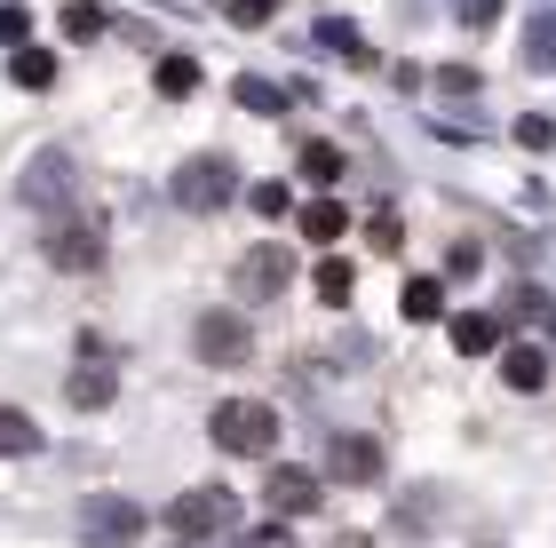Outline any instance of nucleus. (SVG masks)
Wrapping results in <instances>:
<instances>
[{
    "mask_svg": "<svg viewBox=\"0 0 556 548\" xmlns=\"http://www.w3.org/2000/svg\"><path fill=\"white\" fill-rule=\"evenodd\" d=\"M223 9H231V24H270L287 0H223Z\"/></svg>",
    "mask_w": 556,
    "mask_h": 548,
    "instance_id": "obj_25",
    "label": "nucleus"
},
{
    "mask_svg": "<svg viewBox=\"0 0 556 548\" xmlns=\"http://www.w3.org/2000/svg\"><path fill=\"white\" fill-rule=\"evenodd\" d=\"M175 207L184 215H215V207H231V191H239V167L223 160V152H199V160H184L175 167Z\"/></svg>",
    "mask_w": 556,
    "mask_h": 548,
    "instance_id": "obj_3",
    "label": "nucleus"
},
{
    "mask_svg": "<svg viewBox=\"0 0 556 548\" xmlns=\"http://www.w3.org/2000/svg\"><path fill=\"white\" fill-rule=\"evenodd\" d=\"M397 310H406L414 327H421V318H445V286H438V279H406V294H397Z\"/></svg>",
    "mask_w": 556,
    "mask_h": 548,
    "instance_id": "obj_15",
    "label": "nucleus"
},
{
    "mask_svg": "<svg viewBox=\"0 0 556 548\" xmlns=\"http://www.w3.org/2000/svg\"><path fill=\"white\" fill-rule=\"evenodd\" d=\"M184 548H207V540H184Z\"/></svg>",
    "mask_w": 556,
    "mask_h": 548,
    "instance_id": "obj_32",
    "label": "nucleus"
},
{
    "mask_svg": "<svg viewBox=\"0 0 556 548\" xmlns=\"http://www.w3.org/2000/svg\"><path fill=\"white\" fill-rule=\"evenodd\" d=\"M48 263H56V270H96V263H104V222L56 215V222H48Z\"/></svg>",
    "mask_w": 556,
    "mask_h": 548,
    "instance_id": "obj_5",
    "label": "nucleus"
},
{
    "mask_svg": "<svg viewBox=\"0 0 556 548\" xmlns=\"http://www.w3.org/2000/svg\"><path fill=\"white\" fill-rule=\"evenodd\" d=\"M239 104H247V112H287V88H270V80H239Z\"/></svg>",
    "mask_w": 556,
    "mask_h": 548,
    "instance_id": "obj_24",
    "label": "nucleus"
},
{
    "mask_svg": "<svg viewBox=\"0 0 556 548\" xmlns=\"http://www.w3.org/2000/svg\"><path fill=\"white\" fill-rule=\"evenodd\" d=\"M318 40L334 48V56H350V64H374V48H366V33H358V24H342V16H326V24H318Z\"/></svg>",
    "mask_w": 556,
    "mask_h": 548,
    "instance_id": "obj_17",
    "label": "nucleus"
},
{
    "mask_svg": "<svg viewBox=\"0 0 556 548\" xmlns=\"http://www.w3.org/2000/svg\"><path fill=\"white\" fill-rule=\"evenodd\" d=\"M255 215H287V183H263L255 191Z\"/></svg>",
    "mask_w": 556,
    "mask_h": 548,
    "instance_id": "obj_30",
    "label": "nucleus"
},
{
    "mask_svg": "<svg viewBox=\"0 0 556 548\" xmlns=\"http://www.w3.org/2000/svg\"><path fill=\"white\" fill-rule=\"evenodd\" d=\"M239 548H294V533H287V517H270V525H255Z\"/></svg>",
    "mask_w": 556,
    "mask_h": 548,
    "instance_id": "obj_26",
    "label": "nucleus"
},
{
    "mask_svg": "<svg viewBox=\"0 0 556 548\" xmlns=\"http://www.w3.org/2000/svg\"><path fill=\"white\" fill-rule=\"evenodd\" d=\"M207 437L223 454H270L278 445V406H263V397H223L207 413Z\"/></svg>",
    "mask_w": 556,
    "mask_h": 548,
    "instance_id": "obj_2",
    "label": "nucleus"
},
{
    "mask_svg": "<svg viewBox=\"0 0 556 548\" xmlns=\"http://www.w3.org/2000/svg\"><path fill=\"white\" fill-rule=\"evenodd\" d=\"M104 33V9H96V0H72L64 9V40H96Z\"/></svg>",
    "mask_w": 556,
    "mask_h": 548,
    "instance_id": "obj_23",
    "label": "nucleus"
},
{
    "mask_svg": "<svg viewBox=\"0 0 556 548\" xmlns=\"http://www.w3.org/2000/svg\"><path fill=\"white\" fill-rule=\"evenodd\" d=\"M40 430H33V413H16V406H0V461H16V454H33Z\"/></svg>",
    "mask_w": 556,
    "mask_h": 548,
    "instance_id": "obj_16",
    "label": "nucleus"
},
{
    "mask_svg": "<svg viewBox=\"0 0 556 548\" xmlns=\"http://www.w3.org/2000/svg\"><path fill=\"white\" fill-rule=\"evenodd\" d=\"M199 88V64L191 56H160V95H191Z\"/></svg>",
    "mask_w": 556,
    "mask_h": 548,
    "instance_id": "obj_22",
    "label": "nucleus"
},
{
    "mask_svg": "<svg viewBox=\"0 0 556 548\" xmlns=\"http://www.w3.org/2000/svg\"><path fill=\"white\" fill-rule=\"evenodd\" d=\"M453 16H462V24H469V33H485V24L501 16V0H453Z\"/></svg>",
    "mask_w": 556,
    "mask_h": 548,
    "instance_id": "obj_27",
    "label": "nucleus"
},
{
    "mask_svg": "<svg viewBox=\"0 0 556 548\" xmlns=\"http://www.w3.org/2000/svg\"><path fill=\"white\" fill-rule=\"evenodd\" d=\"M143 533V509L136 501H119V493H96V509H88V540L96 548H136Z\"/></svg>",
    "mask_w": 556,
    "mask_h": 548,
    "instance_id": "obj_7",
    "label": "nucleus"
},
{
    "mask_svg": "<svg viewBox=\"0 0 556 548\" xmlns=\"http://www.w3.org/2000/svg\"><path fill=\"white\" fill-rule=\"evenodd\" d=\"M438 88H445V95H477V88H485V80H477V72H469V64H445V72H438Z\"/></svg>",
    "mask_w": 556,
    "mask_h": 548,
    "instance_id": "obj_28",
    "label": "nucleus"
},
{
    "mask_svg": "<svg viewBox=\"0 0 556 548\" xmlns=\"http://www.w3.org/2000/svg\"><path fill=\"white\" fill-rule=\"evenodd\" d=\"M493 342H501V318L493 310H462V318H453V351H493Z\"/></svg>",
    "mask_w": 556,
    "mask_h": 548,
    "instance_id": "obj_14",
    "label": "nucleus"
},
{
    "mask_svg": "<svg viewBox=\"0 0 556 548\" xmlns=\"http://www.w3.org/2000/svg\"><path fill=\"white\" fill-rule=\"evenodd\" d=\"M191 342H199V358H207V366H247V358H255V334H247L239 310H207L191 327Z\"/></svg>",
    "mask_w": 556,
    "mask_h": 548,
    "instance_id": "obj_6",
    "label": "nucleus"
},
{
    "mask_svg": "<svg viewBox=\"0 0 556 548\" xmlns=\"http://www.w3.org/2000/svg\"><path fill=\"white\" fill-rule=\"evenodd\" d=\"M302 176H311V183H334V176H342V152H334V143H302Z\"/></svg>",
    "mask_w": 556,
    "mask_h": 548,
    "instance_id": "obj_21",
    "label": "nucleus"
},
{
    "mask_svg": "<svg viewBox=\"0 0 556 548\" xmlns=\"http://www.w3.org/2000/svg\"><path fill=\"white\" fill-rule=\"evenodd\" d=\"M112 390H119V382H112V366L96 358V342H88V366H80V373L64 382V397H72L80 413H96V406H112Z\"/></svg>",
    "mask_w": 556,
    "mask_h": 548,
    "instance_id": "obj_11",
    "label": "nucleus"
},
{
    "mask_svg": "<svg viewBox=\"0 0 556 548\" xmlns=\"http://www.w3.org/2000/svg\"><path fill=\"white\" fill-rule=\"evenodd\" d=\"M294 286V255H287V239H255L239 255V270H231V294L239 303H278V294Z\"/></svg>",
    "mask_w": 556,
    "mask_h": 548,
    "instance_id": "obj_4",
    "label": "nucleus"
},
{
    "mask_svg": "<svg viewBox=\"0 0 556 548\" xmlns=\"http://www.w3.org/2000/svg\"><path fill=\"white\" fill-rule=\"evenodd\" d=\"M326 477H342V485H374V477H382V445L358 437V430H342L334 445H326Z\"/></svg>",
    "mask_w": 556,
    "mask_h": 548,
    "instance_id": "obj_8",
    "label": "nucleus"
},
{
    "mask_svg": "<svg viewBox=\"0 0 556 548\" xmlns=\"http://www.w3.org/2000/svg\"><path fill=\"white\" fill-rule=\"evenodd\" d=\"M350 294H358V270H350L342 255H326V263H318V303H334V310H342Z\"/></svg>",
    "mask_w": 556,
    "mask_h": 548,
    "instance_id": "obj_18",
    "label": "nucleus"
},
{
    "mask_svg": "<svg viewBox=\"0 0 556 548\" xmlns=\"http://www.w3.org/2000/svg\"><path fill=\"white\" fill-rule=\"evenodd\" d=\"M24 207H64V199H72V160L64 152H40L33 167H24Z\"/></svg>",
    "mask_w": 556,
    "mask_h": 548,
    "instance_id": "obj_9",
    "label": "nucleus"
},
{
    "mask_svg": "<svg viewBox=\"0 0 556 548\" xmlns=\"http://www.w3.org/2000/svg\"><path fill=\"white\" fill-rule=\"evenodd\" d=\"M525 72H556V9L525 24Z\"/></svg>",
    "mask_w": 556,
    "mask_h": 548,
    "instance_id": "obj_13",
    "label": "nucleus"
},
{
    "mask_svg": "<svg viewBox=\"0 0 556 548\" xmlns=\"http://www.w3.org/2000/svg\"><path fill=\"white\" fill-rule=\"evenodd\" d=\"M263 493H270V517H311V509L326 501L318 477H311V469H294V461H287V469H270V485H263Z\"/></svg>",
    "mask_w": 556,
    "mask_h": 548,
    "instance_id": "obj_10",
    "label": "nucleus"
},
{
    "mask_svg": "<svg viewBox=\"0 0 556 548\" xmlns=\"http://www.w3.org/2000/svg\"><path fill=\"white\" fill-rule=\"evenodd\" d=\"M231 525H239V493L231 485H191V493L167 501V533L175 540H223Z\"/></svg>",
    "mask_w": 556,
    "mask_h": 548,
    "instance_id": "obj_1",
    "label": "nucleus"
},
{
    "mask_svg": "<svg viewBox=\"0 0 556 548\" xmlns=\"http://www.w3.org/2000/svg\"><path fill=\"white\" fill-rule=\"evenodd\" d=\"M24 33H33V16H24V9H0V40H9V48H16Z\"/></svg>",
    "mask_w": 556,
    "mask_h": 548,
    "instance_id": "obj_29",
    "label": "nucleus"
},
{
    "mask_svg": "<svg viewBox=\"0 0 556 548\" xmlns=\"http://www.w3.org/2000/svg\"><path fill=\"white\" fill-rule=\"evenodd\" d=\"M350 231V215L334 207V199H318V207H302V239H342Z\"/></svg>",
    "mask_w": 556,
    "mask_h": 548,
    "instance_id": "obj_20",
    "label": "nucleus"
},
{
    "mask_svg": "<svg viewBox=\"0 0 556 548\" xmlns=\"http://www.w3.org/2000/svg\"><path fill=\"white\" fill-rule=\"evenodd\" d=\"M334 548H374V533H342V540H334Z\"/></svg>",
    "mask_w": 556,
    "mask_h": 548,
    "instance_id": "obj_31",
    "label": "nucleus"
},
{
    "mask_svg": "<svg viewBox=\"0 0 556 548\" xmlns=\"http://www.w3.org/2000/svg\"><path fill=\"white\" fill-rule=\"evenodd\" d=\"M16 88H48V80H56V56H48V48H16Z\"/></svg>",
    "mask_w": 556,
    "mask_h": 548,
    "instance_id": "obj_19",
    "label": "nucleus"
},
{
    "mask_svg": "<svg viewBox=\"0 0 556 548\" xmlns=\"http://www.w3.org/2000/svg\"><path fill=\"white\" fill-rule=\"evenodd\" d=\"M501 382L509 390H548V351L541 342H509V351H501Z\"/></svg>",
    "mask_w": 556,
    "mask_h": 548,
    "instance_id": "obj_12",
    "label": "nucleus"
}]
</instances>
